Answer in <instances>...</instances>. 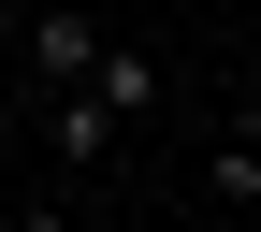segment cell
<instances>
[{
	"instance_id": "cell-3",
	"label": "cell",
	"mask_w": 261,
	"mask_h": 232,
	"mask_svg": "<svg viewBox=\"0 0 261 232\" xmlns=\"http://www.w3.org/2000/svg\"><path fill=\"white\" fill-rule=\"evenodd\" d=\"M87 102H102V116L130 131V116H145V102H160V58H130V44H116V58H102V87H87Z\"/></svg>"
},
{
	"instance_id": "cell-5",
	"label": "cell",
	"mask_w": 261,
	"mask_h": 232,
	"mask_svg": "<svg viewBox=\"0 0 261 232\" xmlns=\"http://www.w3.org/2000/svg\"><path fill=\"white\" fill-rule=\"evenodd\" d=\"M232 145H247V160H261V87H247V102H232Z\"/></svg>"
},
{
	"instance_id": "cell-4",
	"label": "cell",
	"mask_w": 261,
	"mask_h": 232,
	"mask_svg": "<svg viewBox=\"0 0 261 232\" xmlns=\"http://www.w3.org/2000/svg\"><path fill=\"white\" fill-rule=\"evenodd\" d=\"M15 232H102V218H87V203H29Z\"/></svg>"
},
{
	"instance_id": "cell-1",
	"label": "cell",
	"mask_w": 261,
	"mask_h": 232,
	"mask_svg": "<svg viewBox=\"0 0 261 232\" xmlns=\"http://www.w3.org/2000/svg\"><path fill=\"white\" fill-rule=\"evenodd\" d=\"M102 15H73V0H58V15H29V87H44V102H73V87H102Z\"/></svg>"
},
{
	"instance_id": "cell-2",
	"label": "cell",
	"mask_w": 261,
	"mask_h": 232,
	"mask_svg": "<svg viewBox=\"0 0 261 232\" xmlns=\"http://www.w3.org/2000/svg\"><path fill=\"white\" fill-rule=\"evenodd\" d=\"M44 145H58V174H102V160H116V116L73 87V102H44Z\"/></svg>"
}]
</instances>
